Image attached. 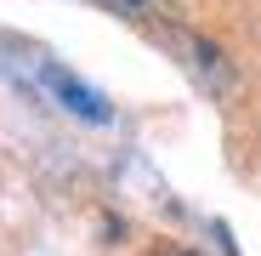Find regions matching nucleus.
<instances>
[{
    "mask_svg": "<svg viewBox=\"0 0 261 256\" xmlns=\"http://www.w3.org/2000/svg\"><path fill=\"white\" fill-rule=\"evenodd\" d=\"M165 46L176 52V63L199 80L204 97H216V103H233V97H239V74H233L227 52L216 46V40H204V34H193V29H182V23H170V29H165Z\"/></svg>",
    "mask_w": 261,
    "mask_h": 256,
    "instance_id": "f257e3e1",
    "label": "nucleus"
},
{
    "mask_svg": "<svg viewBox=\"0 0 261 256\" xmlns=\"http://www.w3.org/2000/svg\"><path fill=\"white\" fill-rule=\"evenodd\" d=\"M40 85H46V97L63 114H74V120H91V125H108L114 120V103L97 91V85H85L80 74H68L63 63H40Z\"/></svg>",
    "mask_w": 261,
    "mask_h": 256,
    "instance_id": "f03ea898",
    "label": "nucleus"
},
{
    "mask_svg": "<svg viewBox=\"0 0 261 256\" xmlns=\"http://www.w3.org/2000/svg\"><path fill=\"white\" fill-rule=\"evenodd\" d=\"M91 6H102V12H119V17H165V23H176L182 0H91Z\"/></svg>",
    "mask_w": 261,
    "mask_h": 256,
    "instance_id": "7ed1b4c3",
    "label": "nucleus"
}]
</instances>
